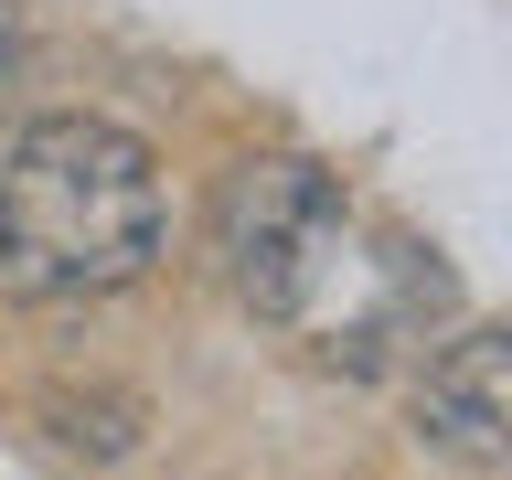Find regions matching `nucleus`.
<instances>
[{
    "label": "nucleus",
    "mask_w": 512,
    "mask_h": 480,
    "mask_svg": "<svg viewBox=\"0 0 512 480\" xmlns=\"http://www.w3.org/2000/svg\"><path fill=\"white\" fill-rule=\"evenodd\" d=\"M416 448H438L470 480H512V331H448L416 363Z\"/></svg>",
    "instance_id": "7ed1b4c3"
},
{
    "label": "nucleus",
    "mask_w": 512,
    "mask_h": 480,
    "mask_svg": "<svg viewBox=\"0 0 512 480\" xmlns=\"http://www.w3.org/2000/svg\"><path fill=\"white\" fill-rule=\"evenodd\" d=\"M171 256L160 150L107 107H43L0 128V299H118Z\"/></svg>",
    "instance_id": "f03ea898"
},
{
    "label": "nucleus",
    "mask_w": 512,
    "mask_h": 480,
    "mask_svg": "<svg viewBox=\"0 0 512 480\" xmlns=\"http://www.w3.org/2000/svg\"><path fill=\"white\" fill-rule=\"evenodd\" d=\"M203 256L278 342H299L331 374H395L459 331V278L438 267V246L352 203L299 150L224 160L203 203Z\"/></svg>",
    "instance_id": "f257e3e1"
},
{
    "label": "nucleus",
    "mask_w": 512,
    "mask_h": 480,
    "mask_svg": "<svg viewBox=\"0 0 512 480\" xmlns=\"http://www.w3.org/2000/svg\"><path fill=\"white\" fill-rule=\"evenodd\" d=\"M64 448H96V459H128L139 448V395H43Z\"/></svg>",
    "instance_id": "20e7f679"
},
{
    "label": "nucleus",
    "mask_w": 512,
    "mask_h": 480,
    "mask_svg": "<svg viewBox=\"0 0 512 480\" xmlns=\"http://www.w3.org/2000/svg\"><path fill=\"white\" fill-rule=\"evenodd\" d=\"M22 75H32V32H22V0H0V107L22 96Z\"/></svg>",
    "instance_id": "39448f33"
}]
</instances>
